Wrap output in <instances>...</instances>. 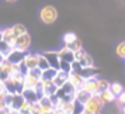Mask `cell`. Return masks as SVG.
Masks as SVG:
<instances>
[{"label":"cell","mask_w":125,"mask_h":114,"mask_svg":"<svg viewBox=\"0 0 125 114\" xmlns=\"http://www.w3.org/2000/svg\"><path fill=\"white\" fill-rule=\"evenodd\" d=\"M61 89H62V91L65 93V94H66V96H73L74 91H76V89H74V87L70 85L69 82H66V83H65V85L61 87Z\"/></svg>","instance_id":"484cf974"},{"label":"cell","mask_w":125,"mask_h":114,"mask_svg":"<svg viewBox=\"0 0 125 114\" xmlns=\"http://www.w3.org/2000/svg\"><path fill=\"white\" fill-rule=\"evenodd\" d=\"M37 103H38V106H40L42 114H51L52 113V110H53V104H52V102H51L49 97L44 96L42 99H40Z\"/></svg>","instance_id":"ba28073f"},{"label":"cell","mask_w":125,"mask_h":114,"mask_svg":"<svg viewBox=\"0 0 125 114\" xmlns=\"http://www.w3.org/2000/svg\"><path fill=\"white\" fill-rule=\"evenodd\" d=\"M0 34H1V40L3 41H6L7 44H10L11 45L13 42H14V35H13L11 33V28L10 27H6V28H3V30H0Z\"/></svg>","instance_id":"e0dca14e"},{"label":"cell","mask_w":125,"mask_h":114,"mask_svg":"<svg viewBox=\"0 0 125 114\" xmlns=\"http://www.w3.org/2000/svg\"><path fill=\"white\" fill-rule=\"evenodd\" d=\"M98 96V99H100V102L103 103V104H110V103H114V100H115V97L113 96V93L108 90H103L101 93H98L97 94Z\"/></svg>","instance_id":"9a60e30c"},{"label":"cell","mask_w":125,"mask_h":114,"mask_svg":"<svg viewBox=\"0 0 125 114\" xmlns=\"http://www.w3.org/2000/svg\"><path fill=\"white\" fill-rule=\"evenodd\" d=\"M90 99V94L87 93V91H84V90H76L74 91V94H73V100H76V102H79L80 104H83L84 106L86 104V102Z\"/></svg>","instance_id":"2e32d148"},{"label":"cell","mask_w":125,"mask_h":114,"mask_svg":"<svg viewBox=\"0 0 125 114\" xmlns=\"http://www.w3.org/2000/svg\"><path fill=\"white\" fill-rule=\"evenodd\" d=\"M42 83V91H44V96L45 97H51L56 93L58 87L52 82H41Z\"/></svg>","instance_id":"7c38bea8"},{"label":"cell","mask_w":125,"mask_h":114,"mask_svg":"<svg viewBox=\"0 0 125 114\" xmlns=\"http://www.w3.org/2000/svg\"><path fill=\"white\" fill-rule=\"evenodd\" d=\"M103 107H104V104L100 102L98 96H97V94H93V96H90V99H89L84 104V113H87V114H101Z\"/></svg>","instance_id":"6da1fadb"},{"label":"cell","mask_w":125,"mask_h":114,"mask_svg":"<svg viewBox=\"0 0 125 114\" xmlns=\"http://www.w3.org/2000/svg\"><path fill=\"white\" fill-rule=\"evenodd\" d=\"M40 18L44 24H53L58 18V11L53 6H44L40 10Z\"/></svg>","instance_id":"7a4b0ae2"},{"label":"cell","mask_w":125,"mask_h":114,"mask_svg":"<svg viewBox=\"0 0 125 114\" xmlns=\"http://www.w3.org/2000/svg\"><path fill=\"white\" fill-rule=\"evenodd\" d=\"M56 69H52V68H48L45 70H42L41 72V82H52L53 78L56 76Z\"/></svg>","instance_id":"4fadbf2b"},{"label":"cell","mask_w":125,"mask_h":114,"mask_svg":"<svg viewBox=\"0 0 125 114\" xmlns=\"http://www.w3.org/2000/svg\"><path fill=\"white\" fill-rule=\"evenodd\" d=\"M11 51H13V48H11L10 44H7L6 41L0 40V58H1V59H6Z\"/></svg>","instance_id":"d6986e66"},{"label":"cell","mask_w":125,"mask_h":114,"mask_svg":"<svg viewBox=\"0 0 125 114\" xmlns=\"http://www.w3.org/2000/svg\"><path fill=\"white\" fill-rule=\"evenodd\" d=\"M41 55L46 59L49 68L59 70V58H58V55H56V51H44Z\"/></svg>","instance_id":"277c9868"},{"label":"cell","mask_w":125,"mask_h":114,"mask_svg":"<svg viewBox=\"0 0 125 114\" xmlns=\"http://www.w3.org/2000/svg\"><path fill=\"white\" fill-rule=\"evenodd\" d=\"M82 90L87 91L90 96L97 94V78L84 79V80H83V85H82Z\"/></svg>","instance_id":"8992f818"},{"label":"cell","mask_w":125,"mask_h":114,"mask_svg":"<svg viewBox=\"0 0 125 114\" xmlns=\"http://www.w3.org/2000/svg\"><path fill=\"white\" fill-rule=\"evenodd\" d=\"M21 96L24 97V100L27 103H37L38 102L37 94H35V91L32 90V89H24L23 93H21Z\"/></svg>","instance_id":"ac0fdd59"},{"label":"cell","mask_w":125,"mask_h":114,"mask_svg":"<svg viewBox=\"0 0 125 114\" xmlns=\"http://www.w3.org/2000/svg\"><path fill=\"white\" fill-rule=\"evenodd\" d=\"M37 68L41 69V70H45V69L49 68V65H48V62H46V59L42 55L40 54V57H38V65H37Z\"/></svg>","instance_id":"4316f807"},{"label":"cell","mask_w":125,"mask_h":114,"mask_svg":"<svg viewBox=\"0 0 125 114\" xmlns=\"http://www.w3.org/2000/svg\"><path fill=\"white\" fill-rule=\"evenodd\" d=\"M38 57H40V54L38 52H27L25 54V57H24V65L27 66V69H34L37 68V65H38Z\"/></svg>","instance_id":"5b68a950"},{"label":"cell","mask_w":125,"mask_h":114,"mask_svg":"<svg viewBox=\"0 0 125 114\" xmlns=\"http://www.w3.org/2000/svg\"><path fill=\"white\" fill-rule=\"evenodd\" d=\"M59 70L63 72V73H70V63L69 62H63V61H59Z\"/></svg>","instance_id":"f546056e"},{"label":"cell","mask_w":125,"mask_h":114,"mask_svg":"<svg viewBox=\"0 0 125 114\" xmlns=\"http://www.w3.org/2000/svg\"><path fill=\"white\" fill-rule=\"evenodd\" d=\"M25 54H27V52L13 49V51L9 54V57L6 58V61H7V62H10V63H13V65H18V63H21V62L24 61Z\"/></svg>","instance_id":"52a82bcc"},{"label":"cell","mask_w":125,"mask_h":114,"mask_svg":"<svg viewBox=\"0 0 125 114\" xmlns=\"http://www.w3.org/2000/svg\"><path fill=\"white\" fill-rule=\"evenodd\" d=\"M115 52H117V55H118L121 59H124V58H125V42H124V41H122V42H119L118 45H117Z\"/></svg>","instance_id":"f1b7e54d"},{"label":"cell","mask_w":125,"mask_h":114,"mask_svg":"<svg viewBox=\"0 0 125 114\" xmlns=\"http://www.w3.org/2000/svg\"><path fill=\"white\" fill-rule=\"evenodd\" d=\"M82 114H87V113H84V111H83V113H82Z\"/></svg>","instance_id":"d590c367"},{"label":"cell","mask_w":125,"mask_h":114,"mask_svg":"<svg viewBox=\"0 0 125 114\" xmlns=\"http://www.w3.org/2000/svg\"><path fill=\"white\" fill-rule=\"evenodd\" d=\"M0 114H4V111H0Z\"/></svg>","instance_id":"e575fe53"},{"label":"cell","mask_w":125,"mask_h":114,"mask_svg":"<svg viewBox=\"0 0 125 114\" xmlns=\"http://www.w3.org/2000/svg\"><path fill=\"white\" fill-rule=\"evenodd\" d=\"M0 40H1V34H0Z\"/></svg>","instance_id":"8d00e7d4"},{"label":"cell","mask_w":125,"mask_h":114,"mask_svg":"<svg viewBox=\"0 0 125 114\" xmlns=\"http://www.w3.org/2000/svg\"><path fill=\"white\" fill-rule=\"evenodd\" d=\"M84 111V106L80 104L79 102L73 100V110H72V114H82Z\"/></svg>","instance_id":"83f0119b"},{"label":"cell","mask_w":125,"mask_h":114,"mask_svg":"<svg viewBox=\"0 0 125 114\" xmlns=\"http://www.w3.org/2000/svg\"><path fill=\"white\" fill-rule=\"evenodd\" d=\"M10 28H11V33H13V35H14V38H17V37H20V35H23V34L27 33V28L24 27L23 24H14Z\"/></svg>","instance_id":"7402d4cb"},{"label":"cell","mask_w":125,"mask_h":114,"mask_svg":"<svg viewBox=\"0 0 125 114\" xmlns=\"http://www.w3.org/2000/svg\"><path fill=\"white\" fill-rule=\"evenodd\" d=\"M41 72H42L41 69L34 68V69H30V70H28V73H27V75H30L31 78H35V79H38V80H40V79H41Z\"/></svg>","instance_id":"4dcf8cb0"},{"label":"cell","mask_w":125,"mask_h":114,"mask_svg":"<svg viewBox=\"0 0 125 114\" xmlns=\"http://www.w3.org/2000/svg\"><path fill=\"white\" fill-rule=\"evenodd\" d=\"M79 63L82 65V68H91V66H94L93 58H91V55L90 54H87V52L83 55V58L79 61Z\"/></svg>","instance_id":"44dd1931"},{"label":"cell","mask_w":125,"mask_h":114,"mask_svg":"<svg viewBox=\"0 0 125 114\" xmlns=\"http://www.w3.org/2000/svg\"><path fill=\"white\" fill-rule=\"evenodd\" d=\"M4 114H20V113L16 111V110H11V108H6L4 110Z\"/></svg>","instance_id":"d6a6232c"},{"label":"cell","mask_w":125,"mask_h":114,"mask_svg":"<svg viewBox=\"0 0 125 114\" xmlns=\"http://www.w3.org/2000/svg\"><path fill=\"white\" fill-rule=\"evenodd\" d=\"M108 86H110V82H108V80L97 78V94H98V93H101L103 90H107Z\"/></svg>","instance_id":"603a6c76"},{"label":"cell","mask_w":125,"mask_h":114,"mask_svg":"<svg viewBox=\"0 0 125 114\" xmlns=\"http://www.w3.org/2000/svg\"><path fill=\"white\" fill-rule=\"evenodd\" d=\"M114 103H117L119 107L122 108L124 107V104H125V93H121L119 96L115 97V100H114Z\"/></svg>","instance_id":"1f68e13d"},{"label":"cell","mask_w":125,"mask_h":114,"mask_svg":"<svg viewBox=\"0 0 125 114\" xmlns=\"http://www.w3.org/2000/svg\"><path fill=\"white\" fill-rule=\"evenodd\" d=\"M69 79V75L68 73H63V72H61V70H58L56 72V76L53 78V80H52V83L56 86L58 89H61L66 82H68Z\"/></svg>","instance_id":"8fae6325"},{"label":"cell","mask_w":125,"mask_h":114,"mask_svg":"<svg viewBox=\"0 0 125 114\" xmlns=\"http://www.w3.org/2000/svg\"><path fill=\"white\" fill-rule=\"evenodd\" d=\"M63 46H66L69 51H72V52H76V51H79V49L83 48V46H82V41H80L79 38H76V40H74L73 42H70L69 45H63Z\"/></svg>","instance_id":"cb8c5ba5"},{"label":"cell","mask_w":125,"mask_h":114,"mask_svg":"<svg viewBox=\"0 0 125 114\" xmlns=\"http://www.w3.org/2000/svg\"><path fill=\"white\" fill-rule=\"evenodd\" d=\"M30 46H31V35L28 33L17 37L14 42L11 44L13 49H17V51H23V52H28Z\"/></svg>","instance_id":"3957f363"},{"label":"cell","mask_w":125,"mask_h":114,"mask_svg":"<svg viewBox=\"0 0 125 114\" xmlns=\"http://www.w3.org/2000/svg\"><path fill=\"white\" fill-rule=\"evenodd\" d=\"M0 30H1V28H0Z\"/></svg>","instance_id":"f35d334b"},{"label":"cell","mask_w":125,"mask_h":114,"mask_svg":"<svg viewBox=\"0 0 125 114\" xmlns=\"http://www.w3.org/2000/svg\"><path fill=\"white\" fill-rule=\"evenodd\" d=\"M56 55L58 58H59V61H63V62H69V63H72L74 61V58H73V52L72 51H69L66 46H62L59 51H56Z\"/></svg>","instance_id":"9c48e42d"},{"label":"cell","mask_w":125,"mask_h":114,"mask_svg":"<svg viewBox=\"0 0 125 114\" xmlns=\"http://www.w3.org/2000/svg\"><path fill=\"white\" fill-rule=\"evenodd\" d=\"M4 1H7V3H10V4H13V3H16L17 0H4Z\"/></svg>","instance_id":"836d02e7"},{"label":"cell","mask_w":125,"mask_h":114,"mask_svg":"<svg viewBox=\"0 0 125 114\" xmlns=\"http://www.w3.org/2000/svg\"><path fill=\"white\" fill-rule=\"evenodd\" d=\"M77 38V35L74 34V33H66V34L63 35V38H62V41H63V45H69L70 42H73L74 40Z\"/></svg>","instance_id":"d4e9b609"},{"label":"cell","mask_w":125,"mask_h":114,"mask_svg":"<svg viewBox=\"0 0 125 114\" xmlns=\"http://www.w3.org/2000/svg\"><path fill=\"white\" fill-rule=\"evenodd\" d=\"M68 82L73 86L76 90H80V89H82V85H83V79H82L77 73H69Z\"/></svg>","instance_id":"5bb4252c"},{"label":"cell","mask_w":125,"mask_h":114,"mask_svg":"<svg viewBox=\"0 0 125 114\" xmlns=\"http://www.w3.org/2000/svg\"><path fill=\"white\" fill-rule=\"evenodd\" d=\"M98 69L96 68V66H91V68H83L82 70H80L79 76L82 78V79H91V78H98Z\"/></svg>","instance_id":"30bf717a"},{"label":"cell","mask_w":125,"mask_h":114,"mask_svg":"<svg viewBox=\"0 0 125 114\" xmlns=\"http://www.w3.org/2000/svg\"><path fill=\"white\" fill-rule=\"evenodd\" d=\"M0 61H1V58H0Z\"/></svg>","instance_id":"74e56055"},{"label":"cell","mask_w":125,"mask_h":114,"mask_svg":"<svg viewBox=\"0 0 125 114\" xmlns=\"http://www.w3.org/2000/svg\"><path fill=\"white\" fill-rule=\"evenodd\" d=\"M108 90L113 93L114 97H117V96H119L121 93H124V87H122V85L118 83V82H113V83H110V86H108Z\"/></svg>","instance_id":"ffe728a7"}]
</instances>
